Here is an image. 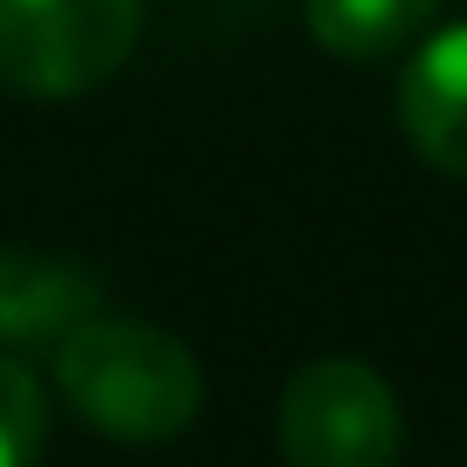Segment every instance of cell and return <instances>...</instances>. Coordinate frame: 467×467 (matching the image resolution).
Returning <instances> with one entry per match:
<instances>
[{
	"label": "cell",
	"instance_id": "obj_7",
	"mask_svg": "<svg viewBox=\"0 0 467 467\" xmlns=\"http://www.w3.org/2000/svg\"><path fill=\"white\" fill-rule=\"evenodd\" d=\"M48 440V399L28 365L0 358V467H35Z\"/></svg>",
	"mask_w": 467,
	"mask_h": 467
},
{
	"label": "cell",
	"instance_id": "obj_2",
	"mask_svg": "<svg viewBox=\"0 0 467 467\" xmlns=\"http://www.w3.org/2000/svg\"><path fill=\"white\" fill-rule=\"evenodd\" d=\"M145 35V0H0V83L69 103L110 83Z\"/></svg>",
	"mask_w": 467,
	"mask_h": 467
},
{
	"label": "cell",
	"instance_id": "obj_4",
	"mask_svg": "<svg viewBox=\"0 0 467 467\" xmlns=\"http://www.w3.org/2000/svg\"><path fill=\"white\" fill-rule=\"evenodd\" d=\"M103 309V275L69 254L0 248V350L62 344L76 323Z\"/></svg>",
	"mask_w": 467,
	"mask_h": 467
},
{
	"label": "cell",
	"instance_id": "obj_6",
	"mask_svg": "<svg viewBox=\"0 0 467 467\" xmlns=\"http://www.w3.org/2000/svg\"><path fill=\"white\" fill-rule=\"evenodd\" d=\"M440 0H303V21L330 56L344 62H385L426 35Z\"/></svg>",
	"mask_w": 467,
	"mask_h": 467
},
{
	"label": "cell",
	"instance_id": "obj_5",
	"mask_svg": "<svg viewBox=\"0 0 467 467\" xmlns=\"http://www.w3.org/2000/svg\"><path fill=\"white\" fill-rule=\"evenodd\" d=\"M399 131L433 172L467 179V28H440L399 76Z\"/></svg>",
	"mask_w": 467,
	"mask_h": 467
},
{
	"label": "cell",
	"instance_id": "obj_1",
	"mask_svg": "<svg viewBox=\"0 0 467 467\" xmlns=\"http://www.w3.org/2000/svg\"><path fill=\"white\" fill-rule=\"evenodd\" d=\"M56 385L76 406V420L124 447H159L200 420V358L172 330L138 317H89L56 344Z\"/></svg>",
	"mask_w": 467,
	"mask_h": 467
},
{
	"label": "cell",
	"instance_id": "obj_3",
	"mask_svg": "<svg viewBox=\"0 0 467 467\" xmlns=\"http://www.w3.org/2000/svg\"><path fill=\"white\" fill-rule=\"evenodd\" d=\"M399 399L365 358H317L282 385L275 447L289 467H399Z\"/></svg>",
	"mask_w": 467,
	"mask_h": 467
}]
</instances>
